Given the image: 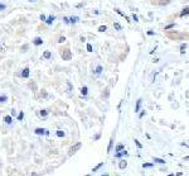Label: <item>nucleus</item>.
<instances>
[{
    "instance_id": "obj_1",
    "label": "nucleus",
    "mask_w": 189,
    "mask_h": 176,
    "mask_svg": "<svg viewBox=\"0 0 189 176\" xmlns=\"http://www.w3.org/2000/svg\"><path fill=\"white\" fill-rule=\"evenodd\" d=\"M62 58H63V61H69L72 58V53H71L69 49H64L63 53H62Z\"/></svg>"
},
{
    "instance_id": "obj_2",
    "label": "nucleus",
    "mask_w": 189,
    "mask_h": 176,
    "mask_svg": "<svg viewBox=\"0 0 189 176\" xmlns=\"http://www.w3.org/2000/svg\"><path fill=\"white\" fill-rule=\"evenodd\" d=\"M34 133H35V134H38V136H42V134L48 136V134H49V132H48L47 129H44V128H35Z\"/></svg>"
},
{
    "instance_id": "obj_3",
    "label": "nucleus",
    "mask_w": 189,
    "mask_h": 176,
    "mask_svg": "<svg viewBox=\"0 0 189 176\" xmlns=\"http://www.w3.org/2000/svg\"><path fill=\"white\" fill-rule=\"evenodd\" d=\"M43 38L42 37H35V38H33V45L34 46H42L43 45Z\"/></svg>"
},
{
    "instance_id": "obj_4",
    "label": "nucleus",
    "mask_w": 189,
    "mask_h": 176,
    "mask_svg": "<svg viewBox=\"0 0 189 176\" xmlns=\"http://www.w3.org/2000/svg\"><path fill=\"white\" fill-rule=\"evenodd\" d=\"M69 24H72V25H74V24H77L80 22V18L77 15H72V16H69Z\"/></svg>"
},
{
    "instance_id": "obj_5",
    "label": "nucleus",
    "mask_w": 189,
    "mask_h": 176,
    "mask_svg": "<svg viewBox=\"0 0 189 176\" xmlns=\"http://www.w3.org/2000/svg\"><path fill=\"white\" fill-rule=\"evenodd\" d=\"M81 146H82V143H81V142H78V143H76L73 147H71V150H69V155H72V153H74L76 151H78L80 148H81Z\"/></svg>"
},
{
    "instance_id": "obj_6",
    "label": "nucleus",
    "mask_w": 189,
    "mask_h": 176,
    "mask_svg": "<svg viewBox=\"0 0 189 176\" xmlns=\"http://www.w3.org/2000/svg\"><path fill=\"white\" fill-rule=\"evenodd\" d=\"M54 20H55V16L54 15H49L48 18H46V22H44V23H46L47 25H52Z\"/></svg>"
},
{
    "instance_id": "obj_7",
    "label": "nucleus",
    "mask_w": 189,
    "mask_h": 176,
    "mask_svg": "<svg viewBox=\"0 0 189 176\" xmlns=\"http://www.w3.org/2000/svg\"><path fill=\"white\" fill-rule=\"evenodd\" d=\"M29 75H30V70L28 69V67H25L23 71H21V77L28 79V77H29Z\"/></svg>"
},
{
    "instance_id": "obj_8",
    "label": "nucleus",
    "mask_w": 189,
    "mask_h": 176,
    "mask_svg": "<svg viewBox=\"0 0 189 176\" xmlns=\"http://www.w3.org/2000/svg\"><path fill=\"white\" fill-rule=\"evenodd\" d=\"M141 101H142V99H137V101H136V107H135V113H139V112H140V108H141Z\"/></svg>"
},
{
    "instance_id": "obj_9",
    "label": "nucleus",
    "mask_w": 189,
    "mask_h": 176,
    "mask_svg": "<svg viewBox=\"0 0 189 176\" xmlns=\"http://www.w3.org/2000/svg\"><path fill=\"white\" fill-rule=\"evenodd\" d=\"M102 71H103V67H102L101 65H98L97 67H96V71H94V75H96V76H100V75L102 74Z\"/></svg>"
},
{
    "instance_id": "obj_10",
    "label": "nucleus",
    "mask_w": 189,
    "mask_h": 176,
    "mask_svg": "<svg viewBox=\"0 0 189 176\" xmlns=\"http://www.w3.org/2000/svg\"><path fill=\"white\" fill-rule=\"evenodd\" d=\"M4 122L7 123L8 125H10V124H12V123H13V118H12V115H7V117L4 118Z\"/></svg>"
},
{
    "instance_id": "obj_11",
    "label": "nucleus",
    "mask_w": 189,
    "mask_h": 176,
    "mask_svg": "<svg viewBox=\"0 0 189 176\" xmlns=\"http://www.w3.org/2000/svg\"><path fill=\"white\" fill-rule=\"evenodd\" d=\"M43 57L46 58V60H49V58L52 57V52L51 51H44L43 52Z\"/></svg>"
},
{
    "instance_id": "obj_12",
    "label": "nucleus",
    "mask_w": 189,
    "mask_h": 176,
    "mask_svg": "<svg viewBox=\"0 0 189 176\" xmlns=\"http://www.w3.org/2000/svg\"><path fill=\"white\" fill-rule=\"evenodd\" d=\"M126 166H127V162H126L125 160H122V161H120V163H119V167H120L121 170H124V168H126Z\"/></svg>"
},
{
    "instance_id": "obj_13",
    "label": "nucleus",
    "mask_w": 189,
    "mask_h": 176,
    "mask_svg": "<svg viewBox=\"0 0 189 176\" xmlns=\"http://www.w3.org/2000/svg\"><path fill=\"white\" fill-rule=\"evenodd\" d=\"M187 47H188L187 43H182V45H180V53H182V54H184V52H185Z\"/></svg>"
},
{
    "instance_id": "obj_14",
    "label": "nucleus",
    "mask_w": 189,
    "mask_h": 176,
    "mask_svg": "<svg viewBox=\"0 0 189 176\" xmlns=\"http://www.w3.org/2000/svg\"><path fill=\"white\" fill-rule=\"evenodd\" d=\"M87 92H88V87H87V86H83L82 89H81V94H82L83 96H86Z\"/></svg>"
},
{
    "instance_id": "obj_15",
    "label": "nucleus",
    "mask_w": 189,
    "mask_h": 176,
    "mask_svg": "<svg viewBox=\"0 0 189 176\" xmlns=\"http://www.w3.org/2000/svg\"><path fill=\"white\" fill-rule=\"evenodd\" d=\"M47 115H48V112L44 110V109L39 112V117H40V118H47Z\"/></svg>"
},
{
    "instance_id": "obj_16",
    "label": "nucleus",
    "mask_w": 189,
    "mask_h": 176,
    "mask_svg": "<svg viewBox=\"0 0 189 176\" xmlns=\"http://www.w3.org/2000/svg\"><path fill=\"white\" fill-rule=\"evenodd\" d=\"M184 15H188V7H185L184 9H183V12L179 14V16H180V18H183V16H184Z\"/></svg>"
},
{
    "instance_id": "obj_17",
    "label": "nucleus",
    "mask_w": 189,
    "mask_h": 176,
    "mask_svg": "<svg viewBox=\"0 0 189 176\" xmlns=\"http://www.w3.org/2000/svg\"><path fill=\"white\" fill-rule=\"evenodd\" d=\"M170 1H171V0H159V5H162V7H163V5H168Z\"/></svg>"
},
{
    "instance_id": "obj_18",
    "label": "nucleus",
    "mask_w": 189,
    "mask_h": 176,
    "mask_svg": "<svg viewBox=\"0 0 189 176\" xmlns=\"http://www.w3.org/2000/svg\"><path fill=\"white\" fill-rule=\"evenodd\" d=\"M114 27H115V29H116V31H119V32L122 31V27L117 23V22H115V23H114Z\"/></svg>"
},
{
    "instance_id": "obj_19",
    "label": "nucleus",
    "mask_w": 189,
    "mask_h": 176,
    "mask_svg": "<svg viewBox=\"0 0 189 176\" xmlns=\"http://www.w3.org/2000/svg\"><path fill=\"white\" fill-rule=\"evenodd\" d=\"M8 101V96L7 95H1L0 96V103H7Z\"/></svg>"
},
{
    "instance_id": "obj_20",
    "label": "nucleus",
    "mask_w": 189,
    "mask_h": 176,
    "mask_svg": "<svg viewBox=\"0 0 189 176\" xmlns=\"http://www.w3.org/2000/svg\"><path fill=\"white\" fill-rule=\"evenodd\" d=\"M107 31V27L106 25H100L98 27V32H106Z\"/></svg>"
},
{
    "instance_id": "obj_21",
    "label": "nucleus",
    "mask_w": 189,
    "mask_h": 176,
    "mask_svg": "<svg viewBox=\"0 0 189 176\" xmlns=\"http://www.w3.org/2000/svg\"><path fill=\"white\" fill-rule=\"evenodd\" d=\"M153 166H154V163H153V162H148V163H144V165H142V167H144V168H148V167H153Z\"/></svg>"
},
{
    "instance_id": "obj_22",
    "label": "nucleus",
    "mask_w": 189,
    "mask_h": 176,
    "mask_svg": "<svg viewBox=\"0 0 189 176\" xmlns=\"http://www.w3.org/2000/svg\"><path fill=\"white\" fill-rule=\"evenodd\" d=\"M112 145H114V139L111 138V139H110V143H108V147H107V152L111 151V148H112Z\"/></svg>"
},
{
    "instance_id": "obj_23",
    "label": "nucleus",
    "mask_w": 189,
    "mask_h": 176,
    "mask_svg": "<svg viewBox=\"0 0 189 176\" xmlns=\"http://www.w3.org/2000/svg\"><path fill=\"white\" fill-rule=\"evenodd\" d=\"M55 134H57L58 137H64V132H63L62 129H58V130H57V133H55Z\"/></svg>"
},
{
    "instance_id": "obj_24",
    "label": "nucleus",
    "mask_w": 189,
    "mask_h": 176,
    "mask_svg": "<svg viewBox=\"0 0 189 176\" xmlns=\"http://www.w3.org/2000/svg\"><path fill=\"white\" fill-rule=\"evenodd\" d=\"M122 150H124V145H117V146H116V152H120Z\"/></svg>"
},
{
    "instance_id": "obj_25",
    "label": "nucleus",
    "mask_w": 189,
    "mask_h": 176,
    "mask_svg": "<svg viewBox=\"0 0 189 176\" xmlns=\"http://www.w3.org/2000/svg\"><path fill=\"white\" fill-rule=\"evenodd\" d=\"M154 162H158V163H165L164 160H162V158H156V157H154Z\"/></svg>"
},
{
    "instance_id": "obj_26",
    "label": "nucleus",
    "mask_w": 189,
    "mask_h": 176,
    "mask_svg": "<svg viewBox=\"0 0 189 176\" xmlns=\"http://www.w3.org/2000/svg\"><path fill=\"white\" fill-rule=\"evenodd\" d=\"M115 12H116V13H117V14H120L121 16H124V18H126V19H127V16H126V15L124 14V13H122V12H121V10H120V9H115Z\"/></svg>"
},
{
    "instance_id": "obj_27",
    "label": "nucleus",
    "mask_w": 189,
    "mask_h": 176,
    "mask_svg": "<svg viewBox=\"0 0 189 176\" xmlns=\"http://www.w3.org/2000/svg\"><path fill=\"white\" fill-rule=\"evenodd\" d=\"M7 9V4H4V3H0V12H3V10Z\"/></svg>"
},
{
    "instance_id": "obj_28",
    "label": "nucleus",
    "mask_w": 189,
    "mask_h": 176,
    "mask_svg": "<svg viewBox=\"0 0 189 176\" xmlns=\"http://www.w3.org/2000/svg\"><path fill=\"white\" fill-rule=\"evenodd\" d=\"M23 118H24V113H23V112H20V113L18 114V117H16V119H18V120H21Z\"/></svg>"
},
{
    "instance_id": "obj_29",
    "label": "nucleus",
    "mask_w": 189,
    "mask_h": 176,
    "mask_svg": "<svg viewBox=\"0 0 189 176\" xmlns=\"http://www.w3.org/2000/svg\"><path fill=\"white\" fill-rule=\"evenodd\" d=\"M87 51H88V52H92V51H93V48H92V45H91V43H87Z\"/></svg>"
},
{
    "instance_id": "obj_30",
    "label": "nucleus",
    "mask_w": 189,
    "mask_h": 176,
    "mask_svg": "<svg viewBox=\"0 0 189 176\" xmlns=\"http://www.w3.org/2000/svg\"><path fill=\"white\" fill-rule=\"evenodd\" d=\"M132 20H134L135 23H137V22H139V16L136 14H132Z\"/></svg>"
},
{
    "instance_id": "obj_31",
    "label": "nucleus",
    "mask_w": 189,
    "mask_h": 176,
    "mask_svg": "<svg viewBox=\"0 0 189 176\" xmlns=\"http://www.w3.org/2000/svg\"><path fill=\"white\" fill-rule=\"evenodd\" d=\"M174 27H175L174 23H173V24H169V25H166V27H165V31H168V29H170V28H174Z\"/></svg>"
},
{
    "instance_id": "obj_32",
    "label": "nucleus",
    "mask_w": 189,
    "mask_h": 176,
    "mask_svg": "<svg viewBox=\"0 0 189 176\" xmlns=\"http://www.w3.org/2000/svg\"><path fill=\"white\" fill-rule=\"evenodd\" d=\"M101 166H103V162H101V163H100V165H97V166H96V167L93 168V172H94V171H97V170H98L100 167H101Z\"/></svg>"
},
{
    "instance_id": "obj_33",
    "label": "nucleus",
    "mask_w": 189,
    "mask_h": 176,
    "mask_svg": "<svg viewBox=\"0 0 189 176\" xmlns=\"http://www.w3.org/2000/svg\"><path fill=\"white\" fill-rule=\"evenodd\" d=\"M134 142H135V143H136V146H137V147H139V148H142V145H141V143H140V142H139V141H137V139H135V141H134Z\"/></svg>"
},
{
    "instance_id": "obj_34",
    "label": "nucleus",
    "mask_w": 189,
    "mask_h": 176,
    "mask_svg": "<svg viewBox=\"0 0 189 176\" xmlns=\"http://www.w3.org/2000/svg\"><path fill=\"white\" fill-rule=\"evenodd\" d=\"M66 41V37H59V39H58V43H63Z\"/></svg>"
},
{
    "instance_id": "obj_35",
    "label": "nucleus",
    "mask_w": 189,
    "mask_h": 176,
    "mask_svg": "<svg viewBox=\"0 0 189 176\" xmlns=\"http://www.w3.org/2000/svg\"><path fill=\"white\" fill-rule=\"evenodd\" d=\"M63 22H64V24H69V19L67 18V16H64V18H63Z\"/></svg>"
},
{
    "instance_id": "obj_36",
    "label": "nucleus",
    "mask_w": 189,
    "mask_h": 176,
    "mask_svg": "<svg viewBox=\"0 0 189 176\" xmlns=\"http://www.w3.org/2000/svg\"><path fill=\"white\" fill-rule=\"evenodd\" d=\"M39 18H40V20H42V22H46V18H47V16L44 15V14H40V16H39Z\"/></svg>"
},
{
    "instance_id": "obj_37",
    "label": "nucleus",
    "mask_w": 189,
    "mask_h": 176,
    "mask_svg": "<svg viewBox=\"0 0 189 176\" xmlns=\"http://www.w3.org/2000/svg\"><path fill=\"white\" fill-rule=\"evenodd\" d=\"M145 114H146V112H145V110H142V112L140 113V115H139V118L141 119V118H142V117H144V115H145Z\"/></svg>"
},
{
    "instance_id": "obj_38",
    "label": "nucleus",
    "mask_w": 189,
    "mask_h": 176,
    "mask_svg": "<svg viewBox=\"0 0 189 176\" xmlns=\"http://www.w3.org/2000/svg\"><path fill=\"white\" fill-rule=\"evenodd\" d=\"M155 33L153 32V31H148V36H154Z\"/></svg>"
},
{
    "instance_id": "obj_39",
    "label": "nucleus",
    "mask_w": 189,
    "mask_h": 176,
    "mask_svg": "<svg viewBox=\"0 0 189 176\" xmlns=\"http://www.w3.org/2000/svg\"><path fill=\"white\" fill-rule=\"evenodd\" d=\"M15 114H16V113H15V110H14V109H12V115H13V117H14Z\"/></svg>"
},
{
    "instance_id": "obj_40",
    "label": "nucleus",
    "mask_w": 189,
    "mask_h": 176,
    "mask_svg": "<svg viewBox=\"0 0 189 176\" xmlns=\"http://www.w3.org/2000/svg\"><path fill=\"white\" fill-rule=\"evenodd\" d=\"M28 1H30V3H34V1H38V0H28Z\"/></svg>"
},
{
    "instance_id": "obj_41",
    "label": "nucleus",
    "mask_w": 189,
    "mask_h": 176,
    "mask_svg": "<svg viewBox=\"0 0 189 176\" xmlns=\"http://www.w3.org/2000/svg\"><path fill=\"white\" fill-rule=\"evenodd\" d=\"M101 176H108V175H101Z\"/></svg>"
},
{
    "instance_id": "obj_42",
    "label": "nucleus",
    "mask_w": 189,
    "mask_h": 176,
    "mask_svg": "<svg viewBox=\"0 0 189 176\" xmlns=\"http://www.w3.org/2000/svg\"><path fill=\"white\" fill-rule=\"evenodd\" d=\"M87 176H88V175H87Z\"/></svg>"
}]
</instances>
